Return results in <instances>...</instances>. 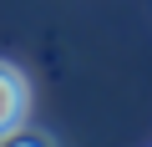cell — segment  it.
<instances>
[{"label": "cell", "mask_w": 152, "mask_h": 147, "mask_svg": "<svg viewBox=\"0 0 152 147\" xmlns=\"http://www.w3.org/2000/svg\"><path fill=\"white\" fill-rule=\"evenodd\" d=\"M31 112V81H26V71L10 66V61H0V142H5Z\"/></svg>", "instance_id": "6da1fadb"}]
</instances>
